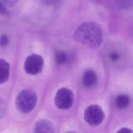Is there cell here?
<instances>
[{
	"instance_id": "cell-6",
	"label": "cell",
	"mask_w": 133,
	"mask_h": 133,
	"mask_svg": "<svg viewBox=\"0 0 133 133\" xmlns=\"http://www.w3.org/2000/svg\"><path fill=\"white\" fill-rule=\"evenodd\" d=\"M106 57L109 62L112 64H117L121 62V61L123 59L124 52L120 47L114 45L111 47L109 49H108L106 53Z\"/></svg>"
},
{
	"instance_id": "cell-7",
	"label": "cell",
	"mask_w": 133,
	"mask_h": 133,
	"mask_svg": "<svg viewBox=\"0 0 133 133\" xmlns=\"http://www.w3.org/2000/svg\"><path fill=\"white\" fill-rule=\"evenodd\" d=\"M82 83L85 87H93L97 83V73L93 69H87L83 75Z\"/></svg>"
},
{
	"instance_id": "cell-2",
	"label": "cell",
	"mask_w": 133,
	"mask_h": 133,
	"mask_svg": "<svg viewBox=\"0 0 133 133\" xmlns=\"http://www.w3.org/2000/svg\"><path fill=\"white\" fill-rule=\"evenodd\" d=\"M37 96L31 90H23L19 93L16 99L17 109L23 113H29L34 110L37 104Z\"/></svg>"
},
{
	"instance_id": "cell-9",
	"label": "cell",
	"mask_w": 133,
	"mask_h": 133,
	"mask_svg": "<svg viewBox=\"0 0 133 133\" xmlns=\"http://www.w3.org/2000/svg\"><path fill=\"white\" fill-rule=\"evenodd\" d=\"M10 65L4 59H0V84L5 83L9 77Z\"/></svg>"
},
{
	"instance_id": "cell-14",
	"label": "cell",
	"mask_w": 133,
	"mask_h": 133,
	"mask_svg": "<svg viewBox=\"0 0 133 133\" xmlns=\"http://www.w3.org/2000/svg\"><path fill=\"white\" fill-rule=\"evenodd\" d=\"M9 40L6 34H2L0 37V46H2V47L7 46L9 44Z\"/></svg>"
},
{
	"instance_id": "cell-12",
	"label": "cell",
	"mask_w": 133,
	"mask_h": 133,
	"mask_svg": "<svg viewBox=\"0 0 133 133\" xmlns=\"http://www.w3.org/2000/svg\"><path fill=\"white\" fill-rule=\"evenodd\" d=\"M117 5L124 10L130 9L132 7V0H116Z\"/></svg>"
},
{
	"instance_id": "cell-5",
	"label": "cell",
	"mask_w": 133,
	"mask_h": 133,
	"mask_svg": "<svg viewBox=\"0 0 133 133\" xmlns=\"http://www.w3.org/2000/svg\"><path fill=\"white\" fill-rule=\"evenodd\" d=\"M44 67V59L37 54H32L29 55L24 62V69L26 73L30 75L39 74Z\"/></svg>"
},
{
	"instance_id": "cell-10",
	"label": "cell",
	"mask_w": 133,
	"mask_h": 133,
	"mask_svg": "<svg viewBox=\"0 0 133 133\" xmlns=\"http://www.w3.org/2000/svg\"><path fill=\"white\" fill-rule=\"evenodd\" d=\"M115 104L117 108L118 109H125L129 107L130 104V97L127 94H119L115 99Z\"/></svg>"
},
{
	"instance_id": "cell-18",
	"label": "cell",
	"mask_w": 133,
	"mask_h": 133,
	"mask_svg": "<svg viewBox=\"0 0 133 133\" xmlns=\"http://www.w3.org/2000/svg\"><path fill=\"white\" fill-rule=\"evenodd\" d=\"M117 133H132V131L128 128H123V129H120Z\"/></svg>"
},
{
	"instance_id": "cell-3",
	"label": "cell",
	"mask_w": 133,
	"mask_h": 133,
	"mask_svg": "<svg viewBox=\"0 0 133 133\" xmlns=\"http://www.w3.org/2000/svg\"><path fill=\"white\" fill-rule=\"evenodd\" d=\"M74 102V95L71 90L68 88L59 89L55 97V104L61 110H68L72 108Z\"/></svg>"
},
{
	"instance_id": "cell-16",
	"label": "cell",
	"mask_w": 133,
	"mask_h": 133,
	"mask_svg": "<svg viewBox=\"0 0 133 133\" xmlns=\"http://www.w3.org/2000/svg\"><path fill=\"white\" fill-rule=\"evenodd\" d=\"M0 14L3 15V16H8L9 15V11H8L7 8L5 7L4 3L2 2L1 1H0Z\"/></svg>"
},
{
	"instance_id": "cell-4",
	"label": "cell",
	"mask_w": 133,
	"mask_h": 133,
	"mask_svg": "<svg viewBox=\"0 0 133 133\" xmlns=\"http://www.w3.org/2000/svg\"><path fill=\"white\" fill-rule=\"evenodd\" d=\"M104 111L98 105H90L85 110L84 119L86 122L91 126L100 125L104 122Z\"/></svg>"
},
{
	"instance_id": "cell-8",
	"label": "cell",
	"mask_w": 133,
	"mask_h": 133,
	"mask_svg": "<svg viewBox=\"0 0 133 133\" xmlns=\"http://www.w3.org/2000/svg\"><path fill=\"white\" fill-rule=\"evenodd\" d=\"M54 125L48 120H40L38 121L34 129V133H54Z\"/></svg>"
},
{
	"instance_id": "cell-1",
	"label": "cell",
	"mask_w": 133,
	"mask_h": 133,
	"mask_svg": "<svg viewBox=\"0 0 133 133\" xmlns=\"http://www.w3.org/2000/svg\"><path fill=\"white\" fill-rule=\"evenodd\" d=\"M72 38L76 42L96 49L103 42V31L97 23L84 22L75 30Z\"/></svg>"
},
{
	"instance_id": "cell-19",
	"label": "cell",
	"mask_w": 133,
	"mask_h": 133,
	"mask_svg": "<svg viewBox=\"0 0 133 133\" xmlns=\"http://www.w3.org/2000/svg\"><path fill=\"white\" fill-rule=\"evenodd\" d=\"M66 133H76V132H72V131H71V132H67Z\"/></svg>"
},
{
	"instance_id": "cell-13",
	"label": "cell",
	"mask_w": 133,
	"mask_h": 133,
	"mask_svg": "<svg viewBox=\"0 0 133 133\" xmlns=\"http://www.w3.org/2000/svg\"><path fill=\"white\" fill-rule=\"evenodd\" d=\"M44 4L50 6H58L60 5L64 0H41Z\"/></svg>"
},
{
	"instance_id": "cell-11",
	"label": "cell",
	"mask_w": 133,
	"mask_h": 133,
	"mask_svg": "<svg viewBox=\"0 0 133 133\" xmlns=\"http://www.w3.org/2000/svg\"><path fill=\"white\" fill-rule=\"evenodd\" d=\"M69 60L68 54L64 51H58L55 54V62L58 65H65Z\"/></svg>"
},
{
	"instance_id": "cell-15",
	"label": "cell",
	"mask_w": 133,
	"mask_h": 133,
	"mask_svg": "<svg viewBox=\"0 0 133 133\" xmlns=\"http://www.w3.org/2000/svg\"><path fill=\"white\" fill-rule=\"evenodd\" d=\"M5 111H6L5 103L4 102V101L2 99L0 98V118H2L5 115Z\"/></svg>"
},
{
	"instance_id": "cell-17",
	"label": "cell",
	"mask_w": 133,
	"mask_h": 133,
	"mask_svg": "<svg viewBox=\"0 0 133 133\" xmlns=\"http://www.w3.org/2000/svg\"><path fill=\"white\" fill-rule=\"evenodd\" d=\"M2 2H3L5 5L9 6V7H12L14 5H16V3L18 2L19 0H0Z\"/></svg>"
}]
</instances>
